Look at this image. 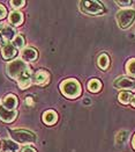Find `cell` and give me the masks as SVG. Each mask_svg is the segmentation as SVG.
Wrapping results in <instances>:
<instances>
[{
	"mask_svg": "<svg viewBox=\"0 0 135 152\" xmlns=\"http://www.w3.org/2000/svg\"><path fill=\"white\" fill-rule=\"evenodd\" d=\"M1 55H2L4 59L9 61V59H13L17 55V49L13 45L12 43H6V44H4L2 49H1Z\"/></svg>",
	"mask_w": 135,
	"mask_h": 152,
	"instance_id": "9",
	"label": "cell"
},
{
	"mask_svg": "<svg viewBox=\"0 0 135 152\" xmlns=\"http://www.w3.org/2000/svg\"><path fill=\"white\" fill-rule=\"evenodd\" d=\"M117 2V5H119L120 7H127V6H131L132 5V1H120V0H118V1H116Z\"/></svg>",
	"mask_w": 135,
	"mask_h": 152,
	"instance_id": "24",
	"label": "cell"
},
{
	"mask_svg": "<svg viewBox=\"0 0 135 152\" xmlns=\"http://www.w3.org/2000/svg\"><path fill=\"white\" fill-rule=\"evenodd\" d=\"M27 104H32V99L31 98H27Z\"/></svg>",
	"mask_w": 135,
	"mask_h": 152,
	"instance_id": "27",
	"label": "cell"
},
{
	"mask_svg": "<svg viewBox=\"0 0 135 152\" xmlns=\"http://www.w3.org/2000/svg\"><path fill=\"white\" fill-rule=\"evenodd\" d=\"M102 88V83L99 81L98 79H91L88 83V89L92 93H97Z\"/></svg>",
	"mask_w": 135,
	"mask_h": 152,
	"instance_id": "18",
	"label": "cell"
},
{
	"mask_svg": "<svg viewBox=\"0 0 135 152\" xmlns=\"http://www.w3.org/2000/svg\"><path fill=\"white\" fill-rule=\"evenodd\" d=\"M58 121V115L54 110H46L43 114V122L48 126H53Z\"/></svg>",
	"mask_w": 135,
	"mask_h": 152,
	"instance_id": "14",
	"label": "cell"
},
{
	"mask_svg": "<svg viewBox=\"0 0 135 152\" xmlns=\"http://www.w3.org/2000/svg\"><path fill=\"white\" fill-rule=\"evenodd\" d=\"M21 58L23 62H28V63H31V62H35L37 58H38V52L36 49L34 48H25L23 50L21 51Z\"/></svg>",
	"mask_w": 135,
	"mask_h": 152,
	"instance_id": "10",
	"label": "cell"
},
{
	"mask_svg": "<svg viewBox=\"0 0 135 152\" xmlns=\"http://www.w3.org/2000/svg\"><path fill=\"white\" fill-rule=\"evenodd\" d=\"M131 104H132L133 107H135V95H133L132 99H131Z\"/></svg>",
	"mask_w": 135,
	"mask_h": 152,
	"instance_id": "26",
	"label": "cell"
},
{
	"mask_svg": "<svg viewBox=\"0 0 135 152\" xmlns=\"http://www.w3.org/2000/svg\"><path fill=\"white\" fill-rule=\"evenodd\" d=\"M116 19L121 29H128L135 22V10H121L117 13Z\"/></svg>",
	"mask_w": 135,
	"mask_h": 152,
	"instance_id": "3",
	"label": "cell"
},
{
	"mask_svg": "<svg viewBox=\"0 0 135 152\" xmlns=\"http://www.w3.org/2000/svg\"><path fill=\"white\" fill-rule=\"evenodd\" d=\"M61 93L68 99H75L81 94V85L76 79H66L60 85Z\"/></svg>",
	"mask_w": 135,
	"mask_h": 152,
	"instance_id": "1",
	"label": "cell"
},
{
	"mask_svg": "<svg viewBox=\"0 0 135 152\" xmlns=\"http://www.w3.org/2000/svg\"><path fill=\"white\" fill-rule=\"evenodd\" d=\"M131 99H132V93L129 91H121L118 95V100L121 102L123 104H127L131 102Z\"/></svg>",
	"mask_w": 135,
	"mask_h": 152,
	"instance_id": "20",
	"label": "cell"
},
{
	"mask_svg": "<svg viewBox=\"0 0 135 152\" xmlns=\"http://www.w3.org/2000/svg\"><path fill=\"white\" fill-rule=\"evenodd\" d=\"M4 41H5V39L2 38V36H1V34H0V47H1V45H4Z\"/></svg>",
	"mask_w": 135,
	"mask_h": 152,
	"instance_id": "28",
	"label": "cell"
},
{
	"mask_svg": "<svg viewBox=\"0 0 135 152\" xmlns=\"http://www.w3.org/2000/svg\"><path fill=\"white\" fill-rule=\"evenodd\" d=\"M12 44L16 48V49H25V39L23 37V35H16L14 39L12 41Z\"/></svg>",
	"mask_w": 135,
	"mask_h": 152,
	"instance_id": "19",
	"label": "cell"
},
{
	"mask_svg": "<svg viewBox=\"0 0 135 152\" xmlns=\"http://www.w3.org/2000/svg\"><path fill=\"white\" fill-rule=\"evenodd\" d=\"M31 81H32V72L30 67H28L17 79V85L21 89H25L31 85Z\"/></svg>",
	"mask_w": 135,
	"mask_h": 152,
	"instance_id": "7",
	"label": "cell"
},
{
	"mask_svg": "<svg viewBox=\"0 0 135 152\" xmlns=\"http://www.w3.org/2000/svg\"><path fill=\"white\" fill-rule=\"evenodd\" d=\"M0 34H1V36L4 39H7V41H13L14 37L16 36V31H15V29L11 27V26H1V28H0Z\"/></svg>",
	"mask_w": 135,
	"mask_h": 152,
	"instance_id": "13",
	"label": "cell"
},
{
	"mask_svg": "<svg viewBox=\"0 0 135 152\" xmlns=\"http://www.w3.org/2000/svg\"><path fill=\"white\" fill-rule=\"evenodd\" d=\"M80 6H81V11L89 15H98L104 12V7L99 1H94V0L81 1Z\"/></svg>",
	"mask_w": 135,
	"mask_h": 152,
	"instance_id": "5",
	"label": "cell"
},
{
	"mask_svg": "<svg viewBox=\"0 0 135 152\" xmlns=\"http://www.w3.org/2000/svg\"><path fill=\"white\" fill-rule=\"evenodd\" d=\"M113 86L116 88H120L123 91H128V89L135 88V79L128 78V77H119L118 79L114 80Z\"/></svg>",
	"mask_w": 135,
	"mask_h": 152,
	"instance_id": "6",
	"label": "cell"
},
{
	"mask_svg": "<svg viewBox=\"0 0 135 152\" xmlns=\"http://www.w3.org/2000/svg\"><path fill=\"white\" fill-rule=\"evenodd\" d=\"M132 144H133V148H134V150H135V135H134V137H133V142H132Z\"/></svg>",
	"mask_w": 135,
	"mask_h": 152,
	"instance_id": "29",
	"label": "cell"
},
{
	"mask_svg": "<svg viewBox=\"0 0 135 152\" xmlns=\"http://www.w3.org/2000/svg\"><path fill=\"white\" fill-rule=\"evenodd\" d=\"M8 132L12 140L20 144H32L36 142V135L25 129H9Z\"/></svg>",
	"mask_w": 135,
	"mask_h": 152,
	"instance_id": "2",
	"label": "cell"
},
{
	"mask_svg": "<svg viewBox=\"0 0 135 152\" xmlns=\"http://www.w3.org/2000/svg\"><path fill=\"white\" fill-rule=\"evenodd\" d=\"M126 71L129 76L135 77V58L129 59L126 64Z\"/></svg>",
	"mask_w": 135,
	"mask_h": 152,
	"instance_id": "21",
	"label": "cell"
},
{
	"mask_svg": "<svg viewBox=\"0 0 135 152\" xmlns=\"http://www.w3.org/2000/svg\"><path fill=\"white\" fill-rule=\"evenodd\" d=\"M97 64L102 70H106L109 66H110V58L106 53H102L97 59Z\"/></svg>",
	"mask_w": 135,
	"mask_h": 152,
	"instance_id": "17",
	"label": "cell"
},
{
	"mask_svg": "<svg viewBox=\"0 0 135 152\" xmlns=\"http://www.w3.org/2000/svg\"><path fill=\"white\" fill-rule=\"evenodd\" d=\"M28 67L29 66L22 59H15V61H12V62H9V63L7 64L6 72H7V75H8L9 78L17 80L20 78V76L25 72Z\"/></svg>",
	"mask_w": 135,
	"mask_h": 152,
	"instance_id": "4",
	"label": "cell"
},
{
	"mask_svg": "<svg viewBox=\"0 0 135 152\" xmlns=\"http://www.w3.org/2000/svg\"><path fill=\"white\" fill-rule=\"evenodd\" d=\"M35 83L39 86H44L50 81V75L45 70H38L35 73Z\"/></svg>",
	"mask_w": 135,
	"mask_h": 152,
	"instance_id": "12",
	"label": "cell"
},
{
	"mask_svg": "<svg viewBox=\"0 0 135 152\" xmlns=\"http://www.w3.org/2000/svg\"><path fill=\"white\" fill-rule=\"evenodd\" d=\"M17 116V110H8L4 108L2 106L0 107V121L5 123H11L13 122Z\"/></svg>",
	"mask_w": 135,
	"mask_h": 152,
	"instance_id": "8",
	"label": "cell"
},
{
	"mask_svg": "<svg viewBox=\"0 0 135 152\" xmlns=\"http://www.w3.org/2000/svg\"><path fill=\"white\" fill-rule=\"evenodd\" d=\"M19 144L15 143L12 140H2V150L5 152H15L19 150Z\"/></svg>",
	"mask_w": 135,
	"mask_h": 152,
	"instance_id": "16",
	"label": "cell"
},
{
	"mask_svg": "<svg viewBox=\"0 0 135 152\" xmlns=\"http://www.w3.org/2000/svg\"><path fill=\"white\" fill-rule=\"evenodd\" d=\"M8 21H9L11 25L15 26V27L22 25V22H23V14L20 12V11H13V12L9 14Z\"/></svg>",
	"mask_w": 135,
	"mask_h": 152,
	"instance_id": "15",
	"label": "cell"
},
{
	"mask_svg": "<svg viewBox=\"0 0 135 152\" xmlns=\"http://www.w3.org/2000/svg\"><path fill=\"white\" fill-rule=\"evenodd\" d=\"M22 152H37L34 148H30V146H25L22 149Z\"/></svg>",
	"mask_w": 135,
	"mask_h": 152,
	"instance_id": "25",
	"label": "cell"
},
{
	"mask_svg": "<svg viewBox=\"0 0 135 152\" xmlns=\"http://www.w3.org/2000/svg\"><path fill=\"white\" fill-rule=\"evenodd\" d=\"M17 103H19L17 98L14 94H8L5 96V99L2 101V107L8 110H15L17 107Z\"/></svg>",
	"mask_w": 135,
	"mask_h": 152,
	"instance_id": "11",
	"label": "cell"
},
{
	"mask_svg": "<svg viewBox=\"0 0 135 152\" xmlns=\"http://www.w3.org/2000/svg\"><path fill=\"white\" fill-rule=\"evenodd\" d=\"M9 4H11V6H12L13 8H21L22 6L25 5V1H23V0H20V1H17V0H12Z\"/></svg>",
	"mask_w": 135,
	"mask_h": 152,
	"instance_id": "22",
	"label": "cell"
},
{
	"mask_svg": "<svg viewBox=\"0 0 135 152\" xmlns=\"http://www.w3.org/2000/svg\"><path fill=\"white\" fill-rule=\"evenodd\" d=\"M6 15H7V11H6L5 6H4V5H0V20L5 19Z\"/></svg>",
	"mask_w": 135,
	"mask_h": 152,
	"instance_id": "23",
	"label": "cell"
}]
</instances>
